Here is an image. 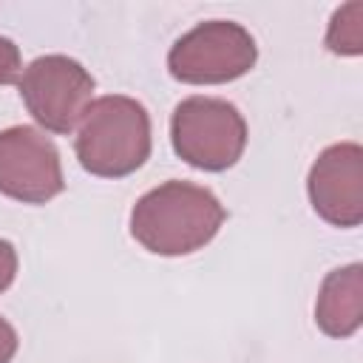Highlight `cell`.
Masks as SVG:
<instances>
[{"label":"cell","mask_w":363,"mask_h":363,"mask_svg":"<svg viewBox=\"0 0 363 363\" xmlns=\"http://www.w3.org/2000/svg\"><path fill=\"white\" fill-rule=\"evenodd\" d=\"M221 201L201 184L164 182L130 210V235L156 255H190L210 244L224 224Z\"/></svg>","instance_id":"cell-1"},{"label":"cell","mask_w":363,"mask_h":363,"mask_svg":"<svg viewBox=\"0 0 363 363\" xmlns=\"http://www.w3.org/2000/svg\"><path fill=\"white\" fill-rule=\"evenodd\" d=\"M363 320V267L349 264L332 269L315 301V323L329 337H349Z\"/></svg>","instance_id":"cell-8"},{"label":"cell","mask_w":363,"mask_h":363,"mask_svg":"<svg viewBox=\"0 0 363 363\" xmlns=\"http://www.w3.org/2000/svg\"><path fill=\"white\" fill-rule=\"evenodd\" d=\"M28 113L51 133H71L94 96V77L71 57L45 54L28 62L17 79Z\"/></svg>","instance_id":"cell-5"},{"label":"cell","mask_w":363,"mask_h":363,"mask_svg":"<svg viewBox=\"0 0 363 363\" xmlns=\"http://www.w3.org/2000/svg\"><path fill=\"white\" fill-rule=\"evenodd\" d=\"M173 150L199 170H227L247 147V122L238 108L216 96H190L170 116Z\"/></svg>","instance_id":"cell-3"},{"label":"cell","mask_w":363,"mask_h":363,"mask_svg":"<svg viewBox=\"0 0 363 363\" xmlns=\"http://www.w3.org/2000/svg\"><path fill=\"white\" fill-rule=\"evenodd\" d=\"M14 354H17V332L6 318H0V363H11Z\"/></svg>","instance_id":"cell-12"},{"label":"cell","mask_w":363,"mask_h":363,"mask_svg":"<svg viewBox=\"0 0 363 363\" xmlns=\"http://www.w3.org/2000/svg\"><path fill=\"white\" fill-rule=\"evenodd\" d=\"M65 187L57 145L31 125L0 130V193L23 204H45Z\"/></svg>","instance_id":"cell-6"},{"label":"cell","mask_w":363,"mask_h":363,"mask_svg":"<svg viewBox=\"0 0 363 363\" xmlns=\"http://www.w3.org/2000/svg\"><path fill=\"white\" fill-rule=\"evenodd\" d=\"M315 213L335 227H357L363 221V147L340 142L326 147L306 179Z\"/></svg>","instance_id":"cell-7"},{"label":"cell","mask_w":363,"mask_h":363,"mask_svg":"<svg viewBox=\"0 0 363 363\" xmlns=\"http://www.w3.org/2000/svg\"><path fill=\"white\" fill-rule=\"evenodd\" d=\"M150 116L130 96H99L88 105L77 130V159L91 176L122 179L150 156Z\"/></svg>","instance_id":"cell-2"},{"label":"cell","mask_w":363,"mask_h":363,"mask_svg":"<svg viewBox=\"0 0 363 363\" xmlns=\"http://www.w3.org/2000/svg\"><path fill=\"white\" fill-rule=\"evenodd\" d=\"M20 74H23L20 48H17L9 37H0V85H11V82H17Z\"/></svg>","instance_id":"cell-10"},{"label":"cell","mask_w":363,"mask_h":363,"mask_svg":"<svg viewBox=\"0 0 363 363\" xmlns=\"http://www.w3.org/2000/svg\"><path fill=\"white\" fill-rule=\"evenodd\" d=\"M363 3H346L335 11L326 34V48L335 54H360L363 51V26H360Z\"/></svg>","instance_id":"cell-9"},{"label":"cell","mask_w":363,"mask_h":363,"mask_svg":"<svg viewBox=\"0 0 363 363\" xmlns=\"http://www.w3.org/2000/svg\"><path fill=\"white\" fill-rule=\"evenodd\" d=\"M258 60L252 34L233 20H207L176 40L167 68L187 85H221L244 77Z\"/></svg>","instance_id":"cell-4"},{"label":"cell","mask_w":363,"mask_h":363,"mask_svg":"<svg viewBox=\"0 0 363 363\" xmlns=\"http://www.w3.org/2000/svg\"><path fill=\"white\" fill-rule=\"evenodd\" d=\"M14 275H17V252H14L11 241L0 238V292H6L11 286Z\"/></svg>","instance_id":"cell-11"}]
</instances>
